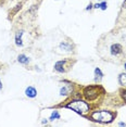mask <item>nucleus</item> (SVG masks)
Wrapping results in <instances>:
<instances>
[{"label": "nucleus", "instance_id": "obj_6", "mask_svg": "<svg viewBox=\"0 0 126 127\" xmlns=\"http://www.w3.org/2000/svg\"><path fill=\"white\" fill-rule=\"evenodd\" d=\"M64 64H65V61H59L54 64V70L59 73H64L65 72V68H64Z\"/></svg>", "mask_w": 126, "mask_h": 127}, {"label": "nucleus", "instance_id": "obj_4", "mask_svg": "<svg viewBox=\"0 0 126 127\" xmlns=\"http://www.w3.org/2000/svg\"><path fill=\"white\" fill-rule=\"evenodd\" d=\"M123 52V48L120 44H114L111 46V54L112 56H117V54H121Z\"/></svg>", "mask_w": 126, "mask_h": 127}, {"label": "nucleus", "instance_id": "obj_14", "mask_svg": "<svg viewBox=\"0 0 126 127\" xmlns=\"http://www.w3.org/2000/svg\"><path fill=\"white\" fill-rule=\"evenodd\" d=\"M100 9H101V10H105V9H107V2H105V1L101 2V3H100Z\"/></svg>", "mask_w": 126, "mask_h": 127}, {"label": "nucleus", "instance_id": "obj_13", "mask_svg": "<svg viewBox=\"0 0 126 127\" xmlns=\"http://www.w3.org/2000/svg\"><path fill=\"white\" fill-rule=\"evenodd\" d=\"M59 118H60V114H59V112H58V111H53L49 120H50V121H54V120H59Z\"/></svg>", "mask_w": 126, "mask_h": 127}, {"label": "nucleus", "instance_id": "obj_8", "mask_svg": "<svg viewBox=\"0 0 126 127\" xmlns=\"http://www.w3.org/2000/svg\"><path fill=\"white\" fill-rule=\"evenodd\" d=\"M18 61L20 63H22V64H28V63H30V59H28L25 54H20L18 57Z\"/></svg>", "mask_w": 126, "mask_h": 127}, {"label": "nucleus", "instance_id": "obj_12", "mask_svg": "<svg viewBox=\"0 0 126 127\" xmlns=\"http://www.w3.org/2000/svg\"><path fill=\"white\" fill-rule=\"evenodd\" d=\"M119 82L122 86L126 87V74H121L120 75V78H119Z\"/></svg>", "mask_w": 126, "mask_h": 127}, {"label": "nucleus", "instance_id": "obj_1", "mask_svg": "<svg viewBox=\"0 0 126 127\" xmlns=\"http://www.w3.org/2000/svg\"><path fill=\"white\" fill-rule=\"evenodd\" d=\"M66 108L72 109L73 111H75L76 113L84 115L86 113L89 112V105L87 102L83 100H75V101H71L70 103L66 105Z\"/></svg>", "mask_w": 126, "mask_h": 127}, {"label": "nucleus", "instance_id": "obj_19", "mask_svg": "<svg viewBox=\"0 0 126 127\" xmlns=\"http://www.w3.org/2000/svg\"><path fill=\"white\" fill-rule=\"evenodd\" d=\"M119 125H120V126H125V125H126V124H125V123H123V122H121V123H120V124H119Z\"/></svg>", "mask_w": 126, "mask_h": 127}, {"label": "nucleus", "instance_id": "obj_18", "mask_svg": "<svg viewBox=\"0 0 126 127\" xmlns=\"http://www.w3.org/2000/svg\"><path fill=\"white\" fill-rule=\"evenodd\" d=\"M122 7H123V8H126V0H124V2H123Z\"/></svg>", "mask_w": 126, "mask_h": 127}, {"label": "nucleus", "instance_id": "obj_21", "mask_svg": "<svg viewBox=\"0 0 126 127\" xmlns=\"http://www.w3.org/2000/svg\"><path fill=\"white\" fill-rule=\"evenodd\" d=\"M125 70H126V63H125Z\"/></svg>", "mask_w": 126, "mask_h": 127}, {"label": "nucleus", "instance_id": "obj_2", "mask_svg": "<svg viewBox=\"0 0 126 127\" xmlns=\"http://www.w3.org/2000/svg\"><path fill=\"white\" fill-rule=\"evenodd\" d=\"M91 117L94 121L99 123H111L113 121L114 115L110 111H97L91 114Z\"/></svg>", "mask_w": 126, "mask_h": 127}, {"label": "nucleus", "instance_id": "obj_7", "mask_svg": "<svg viewBox=\"0 0 126 127\" xmlns=\"http://www.w3.org/2000/svg\"><path fill=\"white\" fill-rule=\"evenodd\" d=\"M22 36H23V31H18L15 34V44L16 46H22Z\"/></svg>", "mask_w": 126, "mask_h": 127}, {"label": "nucleus", "instance_id": "obj_11", "mask_svg": "<svg viewBox=\"0 0 126 127\" xmlns=\"http://www.w3.org/2000/svg\"><path fill=\"white\" fill-rule=\"evenodd\" d=\"M70 92H71V89L68 87H62L60 89V95L61 96H67V95H70Z\"/></svg>", "mask_w": 126, "mask_h": 127}, {"label": "nucleus", "instance_id": "obj_17", "mask_svg": "<svg viewBox=\"0 0 126 127\" xmlns=\"http://www.w3.org/2000/svg\"><path fill=\"white\" fill-rule=\"evenodd\" d=\"M123 99H124V100L126 101V90H125L124 92H123Z\"/></svg>", "mask_w": 126, "mask_h": 127}, {"label": "nucleus", "instance_id": "obj_3", "mask_svg": "<svg viewBox=\"0 0 126 127\" xmlns=\"http://www.w3.org/2000/svg\"><path fill=\"white\" fill-rule=\"evenodd\" d=\"M99 91H98V87H94V86H90V87H86L84 90V96L86 97V99L93 101L96 98H98Z\"/></svg>", "mask_w": 126, "mask_h": 127}, {"label": "nucleus", "instance_id": "obj_20", "mask_svg": "<svg viewBox=\"0 0 126 127\" xmlns=\"http://www.w3.org/2000/svg\"><path fill=\"white\" fill-rule=\"evenodd\" d=\"M0 90H2V83H1V80H0Z\"/></svg>", "mask_w": 126, "mask_h": 127}, {"label": "nucleus", "instance_id": "obj_15", "mask_svg": "<svg viewBox=\"0 0 126 127\" xmlns=\"http://www.w3.org/2000/svg\"><path fill=\"white\" fill-rule=\"evenodd\" d=\"M93 8H94V4L91 3V2H89V4L87 5V8H86V10H91V9H93Z\"/></svg>", "mask_w": 126, "mask_h": 127}, {"label": "nucleus", "instance_id": "obj_16", "mask_svg": "<svg viewBox=\"0 0 126 127\" xmlns=\"http://www.w3.org/2000/svg\"><path fill=\"white\" fill-rule=\"evenodd\" d=\"M94 9H100V3H96V4H94Z\"/></svg>", "mask_w": 126, "mask_h": 127}, {"label": "nucleus", "instance_id": "obj_10", "mask_svg": "<svg viewBox=\"0 0 126 127\" xmlns=\"http://www.w3.org/2000/svg\"><path fill=\"white\" fill-rule=\"evenodd\" d=\"M60 48L63 49V50H65V51H72V45L71 44H67V42H65V41H63L60 44Z\"/></svg>", "mask_w": 126, "mask_h": 127}, {"label": "nucleus", "instance_id": "obj_5", "mask_svg": "<svg viewBox=\"0 0 126 127\" xmlns=\"http://www.w3.org/2000/svg\"><path fill=\"white\" fill-rule=\"evenodd\" d=\"M25 95H26L28 98H35L37 96V90L34 87L30 86V87H27L26 90H25Z\"/></svg>", "mask_w": 126, "mask_h": 127}, {"label": "nucleus", "instance_id": "obj_9", "mask_svg": "<svg viewBox=\"0 0 126 127\" xmlns=\"http://www.w3.org/2000/svg\"><path fill=\"white\" fill-rule=\"evenodd\" d=\"M94 75H96V77H94V80H96V82H100L101 78L103 77V73H102V72L100 71V68H98V67L94 70Z\"/></svg>", "mask_w": 126, "mask_h": 127}]
</instances>
